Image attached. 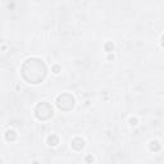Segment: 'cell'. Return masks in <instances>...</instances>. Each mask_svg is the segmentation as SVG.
I'll list each match as a JSON object with an SVG mask.
<instances>
[{
	"instance_id": "9",
	"label": "cell",
	"mask_w": 164,
	"mask_h": 164,
	"mask_svg": "<svg viewBox=\"0 0 164 164\" xmlns=\"http://www.w3.org/2000/svg\"><path fill=\"white\" fill-rule=\"evenodd\" d=\"M53 72H54L55 73V75H58V73L60 72V67H59V65L58 64H55V65H53Z\"/></svg>"
},
{
	"instance_id": "11",
	"label": "cell",
	"mask_w": 164,
	"mask_h": 164,
	"mask_svg": "<svg viewBox=\"0 0 164 164\" xmlns=\"http://www.w3.org/2000/svg\"><path fill=\"white\" fill-rule=\"evenodd\" d=\"M130 123H131V124H132V126L137 124V119H136V118H131V119H130Z\"/></svg>"
},
{
	"instance_id": "4",
	"label": "cell",
	"mask_w": 164,
	"mask_h": 164,
	"mask_svg": "<svg viewBox=\"0 0 164 164\" xmlns=\"http://www.w3.org/2000/svg\"><path fill=\"white\" fill-rule=\"evenodd\" d=\"M71 145H72L73 149L78 151V150H82V149H83L85 141L82 140V138H80V137H76V138H73V140H72V144H71Z\"/></svg>"
},
{
	"instance_id": "7",
	"label": "cell",
	"mask_w": 164,
	"mask_h": 164,
	"mask_svg": "<svg viewBox=\"0 0 164 164\" xmlns=\"http://www.w3.org/2000/svg\"><path fill=\"white\" fill-rule=\"evenodd\" d=\"M149 147H150L151 151H159V149H160V144H159L158 141H151Z\"/></svg>"
},
{
	"instance_id": "2",
	"label": "cell",
	"mask_w": 164,
	"mask_h": 164,
	"mask_svg": "<svg viewBox=\"0 0 164 164\" xmlns=\"http://www.w3.org/2000/svg\"><path fill=\"white\" fill-rule=\"evenodd\" d=\"M53 113H54V110H53V106L49 104V102H39L37 105L35 106V117L37 118L39 121H48L50 119L53 117Z\"/></svg>"
},
{
	"instance_id": "1",
	"label": "cell",
	"mask_w": 164,
	"mask_h": 164,
	"mask_svg": "<svg viewBox=\"0 0 164 164\" xmlns=\"http://www.w3.org/2000/svg\"><path fill=\"white\" fill-rule=\"evenodd\" d=\"M46 65L39 58H28L27 60L23 62L22 67H20L22 78L32 85H37L40 82H42L46 77Z\"/></svg>"
},
{
	"instance_id": "8",
	"label": "cell",
	"mask_w": 164,
	"mask_h": 164,
	"mask_svg": "<svg viewBox=\"0 0 164 164\" xmlns=\"http://www.w3.org/2000/svg\"><path fill=\"white\" fill-rule=\"evenodd\" d=\"M104 48H105V51H109V53H110V51L114 50V44L112 42V41H108V42L105 44Z\"/></svg>"
},
{
	"instance_id": "5",
	"label": "cell",
	"mask_w": 164,
	"mask_h": 164,
	"mask_svg": "<svg viewBox=\"0 0 164 164\" xmlns=\"http://www.w3.org/2000/svg\"><path fill=\"white\" fill-rule=\"evenodd\" d=\"M48 144L50 146H55L59 144V137L56 136V135H50V136L48 137Z\"/></svg>"
},
{
	"instance_id": "6",
	"label": "cell",
	"mask_w": 164,
	"mask_h": 164,
	"mask_svg": "<svg viewBox=\"0 0 164 164\" xmlns=\"http://www.w3.org/2000/svg\"><path fill=\"white\" fill-rule=\"evenodd\" d=\"M5 138H7V141H14L15 138H17V133H15V131L13 130H9V131H7V133H5Z\"/></svg>"
},
{
	"instance_id": "10",
	"label": "cell",
	"mask_w": 164,
	"mask_h": 164,
	"mask_svg": "<svg viewBox=\"0 0 164 164\" xmlns=\"http://www.w3.org/2000/svg\"><path fill=\"white\" fill-rule=\"evenodd\" d=\"M85 162L86 163H92L94 162V157H92V155H87V157L85 158Z\"/></svg>"
},
{
	"instance_id": "13",
	"label": "cell",
	"mask_w": 164,
	"mask_h": 164,
	"mask_svg": "<svg viewBox=\"0 0 164 164\" xmlns=\"http://www.w3.org/2000/svg\"><path fill=\"white\" fill-rule=\"evenodd\" d=\"M109 60H112V59H114V55H109V58H108Z\"/></svg>"
},
{
	"instance_id": "12",
	"label": "cell",
	"mask_w": 164,
	"mask_h": 164,
	"mask_svg": "<svg viewBox=\"0 0 164 164\" xmlns=\"http://www.w3.org/2000/svg\"><path fill=\"white\" fill-rule=\"evenodd\" d=\"M162 46L164 48V35L162 36Z\"/></svg>"
},
{
	"instance_id": "3",
	"label": "cell",
	"mask_w": 164,
	"mask_h": 164,
	"mask_svg": "<svg viewBox=\"0 0 164 164\" xmlns=\"http://www.w3.org/2000/svg\"><path fill=\"white\" fill-rule=\"evenodd\" d=\"M58 109L63 110V112H69L75 108V104H76V100L71 94L68 92H64V94H60V95L56 97V101H55Z\"/></svg>"
}]
</instances>
